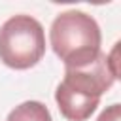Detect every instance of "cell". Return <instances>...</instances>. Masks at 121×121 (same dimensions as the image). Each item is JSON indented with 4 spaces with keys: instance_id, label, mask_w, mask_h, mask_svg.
<instances>
[{
    "instance_id": "cell-1",
    "label": "cell",
    "mask_w": 121,
    "mask_h": 121,
    "mask_svg": "<svg viewBox=\"0 0 121 121\" xmlns=\"http://www.w3.org/2000/svg\"><path fill=\"white\" fill-rule=\"evenodd\" d=\"M49 43L64 68H79L100 55V26L85 11L68 9L59 13L49 28Z\"/></svg>"
},
{
    "instance_id": "cell-2",
    "label": "cell",
    "mask_w": 121,
    "mask_h": 121,
    "mask_svg": "<svg viewBox=\"0 0 121 121\" xmlns=\"http://www.w3.org/2000/svg\"><path fill=\"white\" fill-rule=\"evenodd\" d=\"M45 55V32L38 19L13 15L0 26V60L13 70L32 68Z\"/></svg>"
},
{
    "instance_id": "cell-3",
    "label": "cell",
    "mask_w": 121,
    "mask_h": 121,
    "mask_svg": "<svg viewBox=\"0 0 121 121\" xmlns=\"http://www.w3.org/2000/svg\"><path fill=\"white\" fill-rule=\"evenodd\" d=\"M55 100L62 117H66L68 121H87L91 113L96 110V106L100 104V98L91 96L64 81L57 85Z\"/></svg>"
},
{
    "instance_id": "cell-4",
    "label": "cell",
    "mask_w": 121,
    "mask_h": 121,
    "mask_svg": "<svg viewBox=\"0 0 121 121\" xmlns=\"http://www.w3.org/2000/svg\"><path fill=\"white\" fill-rule=\"evenodd\" d=\"M6 121H53V117L45 104L38 100H26L9 112Z\"/></svg>"
},
{
    "instance_id": "cell-5",
    "label": "cell",
    "mask_w": 121,
    "mask_h": 121,
    "mask_svg": "<svg viewBox=\"0 0 121 121\" xmlns=\"http://www.w3.org/2000/svg\"><path fill=\"white\" fill-rule=\"evenodd\" d=\"M96 121H121V106H119V104L108 106V108L98 115Z\"/></svg>"
}]
</instances>
